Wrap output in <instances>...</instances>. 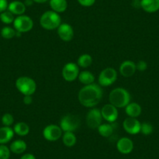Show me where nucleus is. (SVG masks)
Segmentation results:
<instances>
[{"label": "nucleus", "instance_id": "nucleus-24", "mask_svg": "<svg viewBox=\"0 0 159 159\" xmlns=\"http://www.w3.org/2000/svg\"><path fill=\"white\" fill-rule=\"evenodd\" d=\"M13 131L20 137H25L30 133V126L24 122H19L14 125Z\"/></svg>", "mask_w": 159, "mask_h": 159}, {"label": "nucleus", "instance_id": "nucleus-20", "mask_svg": "<svg viewBox=\"0 0 159 159\" xmlns=\"http://www.w3.org/2000/svg\"><path fill=\"white\" fill-rule=\"evenodd\" d=\"M49 5L52 11L62 13L66 10L68 2L66 0H49Z\"/></svg>", "mask_w": 159, "mask_h": 159}, {"label": "nucleus", "instance_id": "nucleus-15", "mask_svg": "<svg viewBox=\"0 0 159 159\" xmlns=\"http://www.w3.org/2000/svg\"><path fill=\"white\" fill-rule=\"evenodd\" d=\"M137 71L136 63L131 60H126L123 62L119 66V73L124 77H130Z\"/></svg>", "mask_w": 159, "mask_h": 159}, {"label": "nucleus", "instance_id": "nucleus-38", "mask_svg": "<svg viewBox=\"0 0 159 159\" xmlns=\"http://www.w3.org/2000/svg\"><path fill=\"white\" fill-rule=\"evenodd\" d=\"M34 2H36V3H39V4H42V3H45L47 2L49 0H33Z\"/></svg>", "mask_w": 159, "mask_h": 159}, {"label": "nucleus", "instance_id": "nucleus-35", "mask_svg": "<svg viewBox=\"0 0 159 159\" xmlns=\"http://www.w3.org/2000/svg\"><path fill=\"white\" fill-rule=\"evenodd\" d=\"M23 102H24V103L27 105H31L32 102H33V98H32V96H30V95L24 96Z\"/></svg>", "mask_w": 159, "mask_h": 159}, {"label": "nucleus", "instance_id": "nucleus-39", "mask_svg": "<svg viewBox=\"0 0 159 159\" xmlns=\"http://www.w3.org/2000/svg\"><path fill=\"white\" fill-rule=\"evenodd\" d=\"M133 2H139V1H140V0H132Z\"/></svg>", "mask_w": 159, "mask_h": 159}, {"label": "nucleus", "instance_id": "nucleus-28", "mask_svg": "<svg viewBox=\"0 0 159 159\" xmlns=\"http://www.w3.org/2000/svg\"><path fill=\"white\" fill-rule=\"evenodd\" d=\"M16 30L9 26L2 27L1 30V36L5 39H12L16 36Z\"/></svg>", "mask_w": 159, "mask_h": 159}, {"label": "nucleus", "instance_id": "nucleus-17", "mask_svg": "<svg viewBox=\"0 0 159 159\" xmlns=\"http://www.w3.org/2000/svg\"><path fill=\"white\" fill-rule=\"evenodd\" d=\"M140 8L146 13H156L159 10V0H140Z\"/></svg>", "mask_w": 159, "mask_h": 159}, {"label": "nucleus", "instance_id": "nucleus-21", "mask_svg": "<svg viewBox=\"0 0 159 159\" xmlns=\"http://www.w3.org/2000/svg\"><path fill=\"white\" fill-rule=\"evenodd\" d=\"M27 145L26 142L23 140H16L10 145V150L12 153L16 154H20L25 152Z\"/></svg>", "mask_w": 159, "mask_h": 159}, {"label": "nucleus", "instance_id": "nucleus-25", "mask_svg": "<svg viewBox=\"0 0 159 159\" xmlns=\"http://www.w3.org/2000/svg\"><path fill=\"white\" fill-rule=\"evenodd\" d=\"M62 143L67 148H72L76 143V137L73 132H64L62 136Z\"/></svg>", "mask_w": 159, "mask_h": 159}, {"label": "nucleus", "instance_id": "nucleus-9", "mask_svg": "<svg viewBox=\"0 0 159 159\" xmlns=\"http://www.w3.org/2000/svg\"><path fill=\"white\" fill-rule=\"evenodd\" d=\"M80 73V68L74 62H68L65 64L62 70L63 79L67 82H73L78 78Z\"/></svg>", "mask_w": 159, "mask_h": 159}, {"label": "nucleus", "instance_id": "nucleus-5", "mask_svg": "<svg viewBox=\"0 0 159 159\" xmlns=\"http://www.w3.org/2000/svg\"><path fill=\"white\" fill-rule=\"evenodd\" d=\"M80 126V119L77 116L73 114H67L62 116L60 120L59 126L62 132H73Z\"/></svg>", "mask_w": 159, "mask_h": 159}, {"label": "nucleus", "instance_id": "nucleus-2", "mask_svg": "<svg viewBox=\"0 0 159 159\" xmlns=\"http://www.w3.org/2000/svg\"><path fill=\"white\" fill-rule=\"evenodd\" d=\"M110 104L117 108H126L130 103L131 95L129 91L123 88H116L110 92L108 95Z\"/></svg>", "mask_w": 159, "mask_h": 159}, {"label": "nucleus", "instance_id": "nucleus-11", "mask_svg": "<svg viewBox=\"0 0 159 159\" xmlns=\"http://www.w3.org/2000/svg\"><path fill=\"white\" fill-rule=\"evenodd\" d=\"M101 112L103 119H105L107 123H115L119 116L118 108L110 103L104 105L101 109Z\"/></svg>", "mask_w": 159, "mask_h": 159}, {"label": "nucleus", "instance_id": "nucleus-26", "mask_svg": "<svg viewBox=\"0 0 159 159\" xmlns=\"http://www.w3.org/2000/svg\"><path fill=\"white\" fill-rule=\"evenodd\" d=\"M93 63V58L89 54H82L77 59V65L81 68H88L91 66Z\"/></svg>", "mask_w": 159, "mask_h": 159}, {"label": "nucleus", "instance_id": "nucleus-10", "mask_svg": "<svg viewBox=\"0 0 159 159\" xmlns=\"http://www.w3.org/2000/svg\"><path fill=\"white\" fill-rule=\"evenodd\" d=\"M42 134H43L44 138L46 140L50 142H54L57 141L62 137V130L59 126L50 124L45 126V129H43Z\"/></svg>", "mask_w": 159, "mask_h": 159}, {"label": "nucleus", "instance_id": "nucleus-7", "mask_svg": "<svg viewBox=\"0 0 159 159\" xmlns=\"http://www.w3.org/2000/svg\"><path fill=\"white\" fill-rule=\"evenodd\" d=\"M34 21L27 15H20L15 17L13 21V28L20 33H27L33 29Z\"/></svg>", "mask_w": 159, "mask_h": 159}, {"label": "nucleus", "instance_id": "nucleus-37", "mask_svg": "<svg viewBox=\"0 0 159 159\" xmlns=\"http://www.w3.org/2000/svg\"><path fill=\"white\" fill-rule=\"evenodd\" d=\"M34 3L33 0H25L24 4H25L26 7H29V6H31Z\"/></svg>", "mask_w": 159, "mask_h": 159}, {"label": "nucleus", "instance_id": "nucleus-6", "mask_svg": "<svg viewBox=\"0 0 159 159\" xmlns=\"http://www.w3.org/2000/svg\"><path fill=\"white\" fill-rule=\"evenodd\" d=\"M117 71L112 67L104 69L98 76V84L101 87H108L117 80Z\"/></svg>", "mask_w": 159, "mask_h": 159}, {"label": "nucleus", "instance_id": "nucleus-8", "mask_svg": "<svg viewBox=\"0 0 159 159\" xmlns=\"http://www.w3.org/2000/svg\"><path fill=\"white\" fill-rule=\"evenodd\" d=\"M102 120H103V118H102L101 109L92 108L87 113L86 123L90 129H98L102 123Z\"/></svg>", "mask_w": 159, "mask_h": 159}, {"label": "nucleus", "instance_id": "nucleus-34", "mask_svg": "<svg viewBox=\"0 0 159 159\" xmlns=\"http://www.w3.org/2000/svg\"><path fill=\"white\" fill-rule=\"evenodd\" d=\"M8 5L9 3L7 0H0V13L7 10Z\"/></svg>", "mask_w": 159, "mask_h": 159}, {"label": "nucleus", "instance_id": "nucleus-19", "mask_svg": "<svg viewBox=\"0 0 159 159\" xmlns=\"http://www.w3.org/2000/svg\"><path fill=\"white\" fill-rule=\"evenodd\" d=\"M126 115L129 117L137 118L140 116L142 113V108L137 102H130L125 108Z\"/></svg>", "mask_w": 159, "mask_h": 159}, {"label": "nucleus", "instance_id": "nucleus-14", "mask_svg": "<svg viewBox=\"0 0 159 159\" xmlns=\"http://www.w3.org/2000/svg\"><path fill=\"white\" fill-rule=\"evenodd\" d=\"M134 148V142L129 137H122L116 143V148L119 153L123 154H130Z\"/></svg>", "mask_w": 159, "mask_h": 159}, {"label": "nucleus", "instance_id": "nucleus-27", "mask_svg": "<svg viewBox=\"0 0 159 159\" xmlns=\"http://www.w3.org/2000/svg\"><path fill=\"white\" fill-rule=\"evenodd\" d=\"M14 20H15L14 15H13L11 12L9 11L8 10L0 13V20L2 21L3 24H13Z\"/></svg>", "mask_w": 159, "mask_h": 159}, {"label": "nucleus", "instance_id": "nucleus-31", "mask_svg": "<svg viewBox=\"0 0 159 159\" xmlns=\"http://www.w3.org/2000/svg\"><path fill=\"white\" fill-rule=\"evenodd\" d=\"M10 148L5 144H0V159H9L10 157Z\"/></svg>", "mask_w": 159, "mask_h": 159}, {"label": "nucleus", "instance_id": "nucleus-22", "mask_svg": "<svg viewBox=\"0 0 159 159\" xmlns=\"http://www.w3.org/2000/svg\"><path fill=\"white\" fill-rule=\"evenodd\" d=\"M115 123H102L98 128V131L99 134L102 137L108 138V137H111L113 134V132L115 130Z\"/></svg>", "mask_w": 159, "mask_h": 159}, {"label": "nucleus", "instance_id": "nucleus-36", "mask_svg": "<svg viewBox=\"0 0 159 159\" xmlns=\"http://www.w3.org/2000/svg\"><path fill=\"white\" fill-rule=\"evenodd\" d=\"M20 159H36V157H35V156L34 154L27 153V154H24Z\"/></svg>", "mask_w": 159, "mask_h": 159}, {"label": "nucleus", "instance_id": "nucleus-32", "mask_svg": "<svg viewBox=\"0 0 159 159\" xmlns=\"http://www.w3.org/2000/svg\"><path fill=\"white\" fill-rule=\"evenodd\" d=\"M78 3L84 7H92L95 3L96 0H77Z\"/></svg>", "mask_w": 159, "mask_h": 159}, {"label": "nucleus", "instance_id": "nucleus-4", "mask_svg": "<svg viewBox=\"0 0 159 159\" xmlns=\"http://www.w3.org/2000/svg\"><path fill=\"white\" fill-rule=\"evenodd\" d=\"M16 89L23 95L32 96L37 90V84L35 80L29 76H20L17 78L15 83Z\"/></svg>", "mask_w": 159, "mask_h": 159}, {"label": "nucleus", "instance_id": "nucleus-3", "mask_svg": "<svg viewBox=\"0 0 159 159\" xmlns=\"http://www.w3.org/2000/svg\"><path fill=\"white\" fill-rule=\"evenodd\" d=\"M59 13H56L52 10L45 12L40 17V25L42 28L47 30H53L57 29L62 24Z\"/></svg>", "mask_w": 159, "mask_h": 159}, {"label": "nucleus", "instance_id": "nucleus-29", "mask_svg": "<svg viewBox=\"0 0 159 159\" xmlns=\"http://www.w3.org/2000/svg\"><path fill=\"white\" fill-rule=\"evenodd\" d=\"M154 130V127L152 125L148 122L141 123V127H140V133L145 136H148L151 134Z\"/></svg>", "mask_w": 159, "mask_h": 159}, {"label": "nucleus", "instance_id": "nucleus-23", "mask_svg": "<svg viewBox=\"0 0 159 159\" xmlns=\"http://www.w3.org/2000/svg\"><path fill=\"white\" fill-rule=\"evenodd\" d=\"M78 80L84 85H89L94 83L95 76L91 72L88 71V70H84V71L80 72Z\"/></svg>", "mask_w": 159, "mask_h": 159}, {"label": "nucleus", "instance_id": "nucleus-16", "mask_svg": "<svg viewBox=\"0 0 159 159\" xmlns=\"http://www.w3.org/2000/svg\"><path fill=\"white\" fill-rule=\"evenodd\" d=\"M26 8H27V7L25 6L24 2L18 1V0H15V1H13L10 3H9L7 10L11 12L14 16L15 15L20 16V15L24 14V13L26 12Z\"/></svg>", "mask_w": 159, "mask_h": 159}, {"label": "nucleus", "instance_id": "nucleus-13", "mask_svg": "<svg viewBox=\"0 0 159 159\" xmlns=\"http://www.w3.org/2000/svg\"><path fill=\"white\" fill-rule=\"evenodd\" d=\"M58 36L63 42H70L74 37V30L70 24L64 23L61 24L57 28Z\"/></svg>", "mask_w": 159, "mask_h": 159}, {"label": "nucleus", "instance_id": "nucleus-12", "mask_svg": "<svg viewBox=\"0 0 159 159\" xmlns=\"http://www.w3.org/2000/svg\"><path fill=\"white\" fill-rule=\"evenodd\" d=\"M123 126L124 130L127 134H131V135H135V134L140 133L141 123L137 118L127 117L124 119L123 123Z\"/></svg>", "mask_w": 159, "mask_h": 159}, {"label": "nucleus", "instance_id": "nucleus-30", "mask_svg": "<svg viewBox=\"0 0 159 159\" xmlns=\"http://www.w3.org/2000/svg\"><path fill=\"white\" fill-rule=\"evenodd\" d=\"M14 123V118L10 113H6L2 117V123L4 126H11Z\"/></svg>", "mask_w": 159, "mask_h": 159}, {"label": "nucleus", "instance_id": "nucleus-33", "mask_svg": "<svg viewBox=\"0 0 159 159\" xmlns=\"http://www.w3.org/2000/svg\"><path fill=\"white\" fill-rule=\"evenodd\" d=\"M136 66H137V70H139L140 72H143L148 69V63L145 61L140 60L136 64Z\"/></svg>", "mask_w": 159, "mask_h": 159}, {"label": "nucleus", "instance_id": "nucleus-1", "mask_svg": "<svg viewBox=\"0 0 159 159\" xmlns=\"http://www.w3.org/2000/svg\"><path fill=\"white\" fill-rule=\"evenodd\" d=\"M103 97V90L97 84L84 85L78 92V101L83 106L92 108L97 106Z\"/></svg>", "mask_w": 159, "mask_h": 159}, {"label": "nucleus", "instance_id": "nucleus-18", "mask_svg": "<svg viewBox=\"0 0 159 159\" xmlns=\"http://www.w3.org/2000/svg\"><path fill=\"white\" fill-rule=\"evenodd\" d=\"M14 131L10 126H2L0 128V144H6L11 141L14 136Z\"/></svg>", "mask_w": 159, "mask_h": 159}]
</instances>
